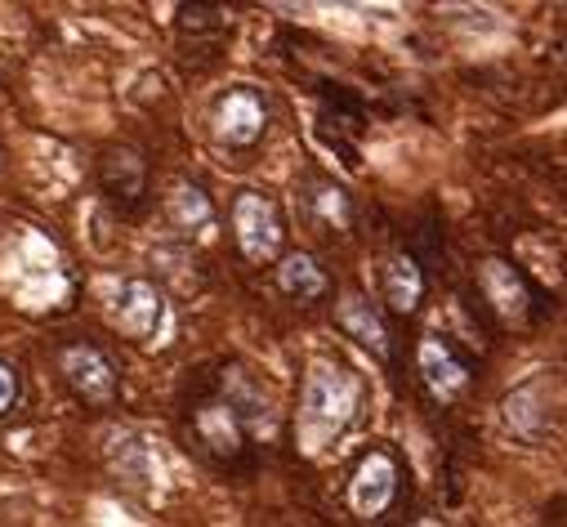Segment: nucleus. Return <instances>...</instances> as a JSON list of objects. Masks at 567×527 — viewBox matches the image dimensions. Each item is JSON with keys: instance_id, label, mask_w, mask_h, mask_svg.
I'll use <instances>...</instances> for the list:
<instances>
[{"instance_id": "3", "label": "nucleus", "mask_w": 567, "mask_h": 527, "mask_svg": "<svg viewBox=\"0 0 567 527\" xmlns=\"http://www.w3.org/2000/svg\"><path fill=\"white\" fill-rule=\"evenodd\" d=\"M233 232H237V246L250 264H272L287 246V219H281L277 202L268 193H237L233 202Z\"/></svg>"}, {"instance_id": "6", "label": "nucleus", "mask_w": 567, "mask_h": 527, "mask_svg": "<svg viewBox=\"0 0 567 527\" xmlns=\"http://www.w3.org/2000/svg\"><path fill=\"white\" fill-rule=\"evenodd\" d=\"M415 362H420V380L430 384V393H434L439 403H456L461 393L470 389V380H474L470 358L447 335H424Z\"/></svg>"}, {"instance_id": "14", "label": "nucleus", "mask_w": 567, "mask_h": 527, "mask_svg": "<svg viewBox=\"0 0 567 527\" xmlns=\"http://www.w3.org/2000/svg\"><path fill=\"white\" fill-rule=\"evenodd\" d=\"M166 215L179 232H193L202 224H210V197L197 188V184H179L171 197H166Z\"/></svg>"}, {"instance_id": "15", "label": "nucleus", "mask_w": 567, "mask_h": 527, "mask_svg": "<svg viewBox=\"0 0 567 527\" xmlns=\"http://www.w3.org/2000/svg\"><path fill=\"white\" fill-rule=\"evenodd\" d=\"M313 193L318 197H309V206L313 210H322V224L327 228H349L353 224V206H349V197H344V188H336V184H313Z\"/></svg>"}, {"instance_id": "9", "label": "nucleus", "mask_w": 567, "mask_h": 527, "mask_svg": "<svg viewBox=\"0 0 567 527\" xmlns=\"http://www.w3.org/2000/svg\"><path fill=\"white\" fill-rule=\"evenodd\" d=\"M162 322H166V300L153 282H144V278L121 282L116 304H112V327L125 340H153L162 331Z\"/></svg>"}, {"instance_id": "5", "label": "nucleus", "mask_w": 567, "mask_h": 527, "mask_svg": "<svg viewBox=\"0 0 567 527\" xmlns=\"http://www.w3.org/2000/svg\"><path fill=\"white\" fill-rule=\"evenodd\" d=\"M59 371H63L68 389L76 393L85 407H112L116 403V371H112L103 349H94V344H63Z\"/></svg>"}, {"instance_id": "10", "label": "nucleus", "mask_w": 567, "mask_h": 527, "mask_svg": "<svg viewBox=\"0 0 567 527\" xmlns=\"http://www.w3.org/2000/svg\"><path fill=\"white\" fill-rule=\"evenodd\" d=\"M398 500V461L389 452H367L349 478V505L362 518L384 514Z\"/></svg>"}, {"instance_id": "7", "label": "nucleus", "mask_w": 567, "mask_h": 527, "mask_svg": "<svg viewBox=\"0 0 567 527\" xmlns=\"http://www.w3.org/2000/svg\"><path fill=\"white\" fill-rule=\"evenodd\" d=\"M478 278H483V300L496 313H505L509 322H540L545 318V309L536 304L540 300L536 287L514 269L509 259H487L478 269Z\"/></svg>"}, {"instance_id": "13", "label": "nucleus", "mask_w": 567, "mask_h": 527, "mask_svg": "<svg viewBox=\"0 0 567 527\" xmlns=\"http://www.w3.org/2000/svg\"><path fill=\"white\" fill-rule=\"evenodd\" d=\"M277 287H281V296H291L300 304H313V300L327 296V273H322V264L313 255L300 250V255H287L277 264Z\"/></svg>"}, {"instance_id": "11", "label": "nucleus", "mask_w": 567, "mask_h": 527, "mask_svg": "<svg viewBox=\"0 0 567 527\" xmlns=\"http://www.w3.org/2000/svg\"><path fill=\"white\" fill-rule=\"evenodd\" d=\"M340 327H344L362 349H371V353L389 358V327H384V313L375 309V300H371V296L349 291V296H344V304H340Z\"/></svg>"}, {"instance_id": "4", "label": "nucleus", "mask_w": 567, "mask_h": 527, "mask_svg": "<svg viewBox=\"0 0 567 527\" xmlns=\"http://www.w3.org/2000/svg\"><path fill=\"white\" fill-rule=\"evenodd\" d=\"M210 125H215V140L228 144V148H250L264 140L268 130V103L255 85H233L228 94L215 99V112H210Z\"/></svg>"}, {"instance_id": "8", "label": "nucleus", "mask_w": 567, "mask_h": 527, "mask_svg": "<svg viewBox=\"0 0 567 527\" xmlns=\"http://www.w3.org/2000/svg\"><path fill=\"white\" fill-rule=\"evenodd\" d=\"M99 188L121 215H138L148 202V162L134 148H107L99 157Z\"/></svg>"}, {"instance_id": "1", "label": "nucleus", "mask_w": 567, "mask_h": 527, "mask_svg": "<svg viewBox=\"0 0 567 527\" xmlns=\"http://www.w3.org/2000/svg\"><path fill=\"white\" fill-rule=\"evenodd\" d=\"M188 443L210 461H237L250 443V412L228 384H215L210 393L188 407Z\"/></svg>"}, {"instance_id": "16", "label": "nucleus", "mask_w": 567, "mask_h": 527, "mask_svg": "<svg viewBox=\"0 0 567 527\" xmlns=\"http://www.w3.org/2000/svg\"><path fill=\"white\" fill-rule=\"evenodd\" d=\"M19 393H23V380L10 362H0V416H6L14 403H19Z\"/></svg>"}, {"instance_id": "12", "label": "nucleus", "mask_w": 567, "mask_h": 527, "mask_svg": "<svg viewBox=\"0 0 567 527\" xmlns=\"http://www.w3.org/2000/svg\"><path fill=\"white\" fill-rule=\"evenodd\" d=\"M424 287H430V278H424L420 269V259L415 255H398L389 259V269H384V300L393 313H415L420 300H424Z\"/></svg>"}, {"instance_id": "2", "label": "nucleus", "mask_w": 567, "mask_h": 527, "mask_svg": "<svg viewBox=\"0 0 567 527\" xmlns=\"http://www.w3.org/2000/svg\"><path fill=\"white\" fill-rule=\"evenodd\" d=\"M358 375L344 371V366H313L309 371V384H305V430H318L322 438L331 434H344L353 412H358Z\"/></svg>"}]
</instances>
